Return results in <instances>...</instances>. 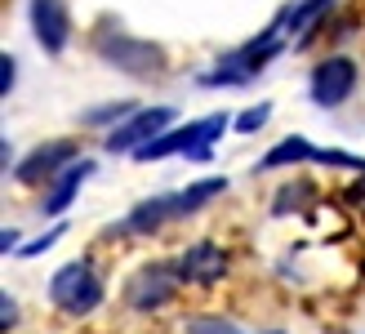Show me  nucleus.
<instances>
[{
  "instance_id": "8",
  "label": "nucleus",
  "mask_w": 365,
  "mask_h": 334,
  "mask_svg": "<svg viewBox=\"0 0 365 334\" xmlns=\"http://www.w3.org/2000/svg\"><path fill=\"white\" fill-rule=\"evenodd\" d=\"M71 161H81V143H71V138H49V143H41L36 152H27L23 161L14 165V178L27 183V188H36V183H45V178H58Z\"/></svg>"
},
{
  "instance_id": "12",
  "label": "nucleus",
  "mask_w": 365,
  "mask_h": 334,
  "mask_svg": "<svg viewBox=\"0 0 365 334\" xmlns=\"http://www.w3.org/2000/svg\"><path fill=\"white\" fill-rule=\"evenodd\" d=\"M89 174H94V161L81 156V161H71L58 178H49V192H45V214H63V210L71 206V201H76L81 183H85Z\"/></svg>"
},
{
  "instance_id": "1",
  "label": "nucleus",
  "mask_w": 365,
  "mask_h": 334,
  "mask_svg": "<svg viewBox=\"0 0 365 334\" xmlns=\"http://www.w3.org/2000/svg\"><path fill=\"white\" fill-rule=\"evenodd\" d=\"M281 27H267V31H259L254 36V41H245L241 49H232V54H223V59H218V67L214 71H205V76H200L196 85H205V89H241V85H250L254 76H259V71L277 59L281 54Z\"/></svg>"
},
{
  "instance_id": "22",
  "label": "nucleus",
  "mask_w": 365,
  "mask_h": 334,
  "mask_svg": "<svg viewBox=\"0 0 365 334\" xmlns=\"http://www.w3.org/2000/svg\"><path fill=\"white\" fill-rule=\"evenodd\" d=\"M14 325H18V303L9 299V290H5V294H0V334H9Z\"/></svg>"
},
{
  "instance_id": "15",
  "label": "nucleus",
  "mask_w": 365,
  "mask_h": 334,
  "mask_svg": "<svg viewBox=\"0 0 365 334\" xmlns=\"http://www.w3.org/2000/svg\"><path fill=\"white\" fill-rule=\"evenodd\" d=\"M227 192V178H200V183H187L182 192H174V206H178V218H192L196 210H205L214 196Z\"/></svg>"
},
{
  "instance_id": "23",
  "label": "nucleus",
  "mask_w": 365,
  "mask_h": 334,
  "mask_svg": "<svg viewBox=\"0 0 365 334\" xmlns=\"http://www.w3.org/2000/svg\"><path fill=\"white\" fill-rule=\"evenodd\" d=\"M348 201H352V206H356V210L365 214V178H361V183H352V188H348Z\"/></svg>"
},
{
  "instance_id": "2",
  "label": "nucleus",
  "mask_w": 365,
  "mask_h": 334,
  "mask_svg": "<svg viewBox=\"0 0 365 334\" xmlns=\"http://www.w3.org/2000/svg\"><path fill=\"white\" fill-rule=\"evenodd\" d=\"M49 303L63 312V317L71 321H85L89 312L103 308V281L98 272L85 263V258H71V263H63L58 272L49 276Z\"/></svg>"
},
{
  "instance_id": "9",
  "label": "nucleus",
  "mask_w": 365,
  "mask_h": 334,
  "mask_svg": "<svg viewBox=\"0 0 365 334\" xmlns=\"http://www.w3.org/2000/svg\"><path fill=\"white\" fill-rule=\"evenodd\" d=\"M174 263H178L187 285H218L223 272H227V250L214 246V241H196V246H187Z\"/></svg>"
},
{
  "instance_id": "10",
  "label": "nucleus",
  "mask_w": 365,
  "mask_h": 334,
  "mask_svg": "<svg viewBox=\"0 0 365 334\" xmlns=\"http://www.w3.org/2000/svg\"><path fill=\"white\" fill-rule=\"evenodd\" d=\"M31 31L45 54H63L71 41V18L63 0H31Z\"/></svg>"
},
{
  "instance_id": "11",
  "label": "nucleus",
  "mask_w": 365,
  "mask_h": 334,
  "mask_svg": "<svg viewBox=\"0 0 365 334\" xmlns=\"http://www.w3.org/2000/svg\"><path fill=\"white\" fill-rule=\"evenodd\" d=\"M174 218H178L174 192H160V196L138 201V206L120 218V228H116V232H125V236H152V232H160V228H165V223H174Z\"/></svg>"
},
{
  "instance_id": "7",
  "label": "nucleus",
  "mask_w": 365,
  "mask_h": 334,
  "mask_svg": "<svg viewBox=\"0 0 365 334\" xmlns=\"http://www.w3.org/2000/svg\"><path fill=\"white\" fill-rule=\"evenodd\" d=\"M165 129H174V107H138L125 125H116L112 134H107V152L112 156H120V152H138L143 143H152V138H160Z\"/></svg>"
},
{
  "instance_id": "17",
  "label": "nucleus",
  "mask_w": 365,
  "mask_h": 334,
  "mask_svg": "<svg viewBox=\"0 0 365 334\" xmlns=\"http://www.w3.org/2000/svg\"><path fill=\"white\" fill-rule=\"evenodd\" d=\"M307 196H312V183H289V188L277 192V201H272V214H289V210H303L307 206Z\"/></svg>"
},
{
  "instance_id": "3",
  "label": "nucleus",
  "mask_w": 365,
  "mask_h": 334,
  "mask_svg": "<svg viewBox=\"0 0 365 334\" xmlns=\"http://www.w3.org/2000/svg\"><path fill=\"white\" fill-rule=\"evenodd\" d=\"M232 125V116L227 111H214V116H200V121H187V125H174V129H165L160 138H152V143H143L138 152H134V161H165V156H187V152H196V147H214L218 138H223V129Z\"/></svg>"
},
{
  "instance_id": "18",
  "label": "nucleus",
  "mask_w": 365,
  "mask_h": 334,
  "mask_svg": "<svg viewBox=\"0 0 365 334\" xmlns=\"http://www.w3.org/2000/svg\"><path fill=\"white\" fill-rule=\"evenodd\" d=\"M182 334H245V330L227 317H187L182 321Z\"/></svg>"
},
{
  "instance_id": "5",
  "label": "nucleus",
  "mask_w": 365,
  "mask_h": 334,
  "mask_svg": "<svg viewBox=\"0 0 365 334\" xmlns=\"http://www.w3.org/2000/svg\"><path fill=\"white\" fill-rule=\"evenodd\" d=\"M98 59L125 71V76H156V71H165V49L152 41H138V36H125V31L98 36Z\"/></svg>"
},
{
  "instance_id": "24",
  "label": "nucleus",
  "mask_w": 365,
  "mask_h": 334,
  "mask_svg": "<svg viewBox=\"0 0 365 334\" xmlns=\"http://www.w3.org/2000/svg\"><path fill=\"white\" fill-rule=\"evenodd\" d=\"M0 250H5V254H18V232H14V228L0 232Z\"/></svg>"
},
{
  "instance_id": "26",
  "label": "nucleus",
  "mask_w": 365,
  "mask_h": 334,
  "mask_svg": "<svg viewBox=\"0 0 365 334\" xmlns=\"http://www.w3.org/2000/svg\"><path fill=\"white\" fill-rule=\"evenodd\" d=\"M272 334H281V330H272Z\"/></svg>"
},
{
  "instance_id": "16",
  "label": "nucleus",
  "mask_w": 365,
  "mask_h": 334,
  "mask_svg": "<svg viewBox=\"0 0 365 334\" xmlns=\"http://www.w3.org/2000/svg\"><path fill=\"white\" fill-rule=\"evenodd\" d=\"M134 111H138V103L134 98H116V103H98V107H85L81 111V125L85 129H103V125H125V121H130L134 116Z\"/></svg>"
},
{
  "instance_id": "20",
  "label": "nucleus",
  "mask_w": 365,
  "mask_h": 334,
  "mask_svg": "<svg viewBox=\"0 0 365 334\" xmlns=\"http://www.w3.org/2000/svg\"><path fill=\"white\" fill-rule=\"evenodd\" d=\"M63 223H58V228H49L45 236H36V241H27V246H18V258H36V254H45V250H53V246H58V241H63Z\"/></svg>"
},
{
  "instance_id": "4",
  "label": "nucleus",
  "mask_w": 365,
  "mask_h": 334,
  "mask_svg": "<svg viewBox=\"0 0 365 334\" xmlns=\"http://www.w3.org/2000/svg\"><path fill=\"white\" fill-rule=\"evenodd\" d=\"M182 285L187 281H182L178 263H143L130 281H125V308L130 312H160L178 299Z\"/></svg>"
},
{
  "instance_id": "19",
  "label": "nucleus",
  "mask_w": 365,
  "mask_h": 334,
  "mask_svg": "<svg viewBox=\"0 0 365 334\" xmlns=\"http://www.w3.org/2000/svg\"><path fill=\"white\" fill-rule=\"evenodd\" d=\"M267 121H272V103H254V107H245V111H241V116H236L232 125L241 129V134H259V129H263Z\"/></svg>"
},
{
  "instance_id": "6",
  "label": "nucleus",
  "mask_w": 365,
  "mask_h": 334,
  "mask_svg": "<svg viewBox=\"0 0 365 334\" xmlns=\"http://www.w3.org/2000/svg\"><path fill=\"white\" fill-rule=\"evenodd\" d=\"M356 81H361V71L352 59H343V54H334V59H325L312 67V81H307V94H312L317 107H343L352 94H356Z\"/></svg>"
},
{
  "instance_id": "13",
  "label": "nucleus",
  "mask_w": 365,
  "mask_h": 334,
  "mask_svg": "<svg viewBox=\"0 0 365 334\" xmlns=\"http://www.w3.org/2000/svg\"><path fill=\"white\" fill-rule=\"evenodd\" d=\"M330 9H334V0H299V5H289V9L277 18V27L289 31V36H299V41H307V31H312Z\"/></svg>"
},
{
  "instance_id": "25",
  "label": "nucleus",
  "mask_w": 365,
  "mask_h": 334,
  "mask_svg": "<svg viewBox=\"0 0 365 334\" xmlns=\"http://www.w3.org/2000/svg\"><path fill=\"white\" fill-rule=\"evenodd\" d=\"M9 161H14V143L0 138V165H5V174H9Z\"/></svg>"
},
{
  "instance_id": "14",
  "label": "nucleus",
  "mask_w": 365,
  "mask_h": 334,
  "mask_svg": "<svg viewBox=\"0 0 365 334\" xmlns=\"http://www.w3.org/2000/svg\"><path fill=\"white\" fill-rule=\"evenodd\" d=\"M317 152H321L317 143H307L303 134H289L259 161V170L267 174V170H281V165H303V161H317Z\"/></svg>"
},
{
  "instance_id": "21",
  "label": "nucleus",
  "mask_w": 365,
  "mask_h": 334,
  "mask_svg": "<svg viewBox=\"0 0 365 334\" xmlns=\"http://www.w3.org/2000/svg\"><path fill=\"white\" fill-rule=\"evenodd\" d=\"M18 85V59L14 54H0V98H9Z\"/></svg>"
}]
</instances>
